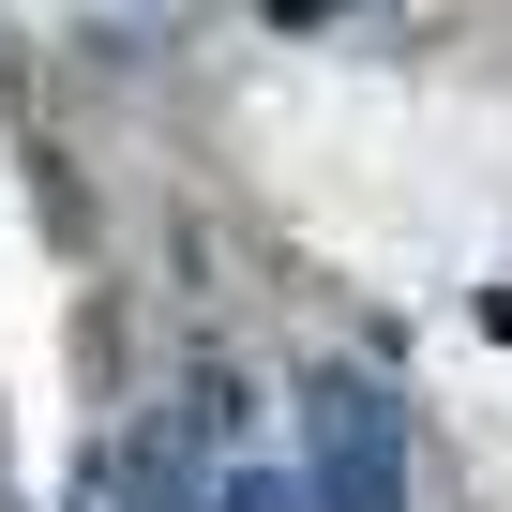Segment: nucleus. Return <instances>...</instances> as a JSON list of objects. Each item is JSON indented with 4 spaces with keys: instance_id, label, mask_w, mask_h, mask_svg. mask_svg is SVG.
<instances>
[{
    "instance_id": "1",
    "label": "nucleus",
    "mask_w": 512,
    "mask_h": 512,
    "mask_svg": "<svg viewBox=\"0 0 512 512\" xmlns=\"http://www.w3.org/2000/svg\"><path fill=\"white\" fill-rule=\"evenodd\" d=\"M302 482H317V512H407V407L377 377H317L302 392Z\"/></svg>"
},
{
    "instance_id": "2",
    "label": "nucleus",
    "mask_w": 512,
    "mask_h": 512,
    "mask_svg": "<svg viewBox=\"0 0 512 512\" xmlns=\"http://www.w3.org/2000/svg\"><path fill=\"white\" fill-rule=\"evenodd\" d=\"M196 512H317V482H287V467H226Z\"/></svg>"
},
{
    "instance_id": "3",
    "label": "nucleus",
    "mask_w": 512,
    "mask_h": 512,
    "mask_svg": "<svg viewBox=\"0 0 512 512\" xmlns=\"http://www.w3.org/2000/svg\"><path fill=\"white\" fill-rule=\"evenodd\" d=\"M287 16H332V0H287Z\"/></svg>"
}]
</instances>
